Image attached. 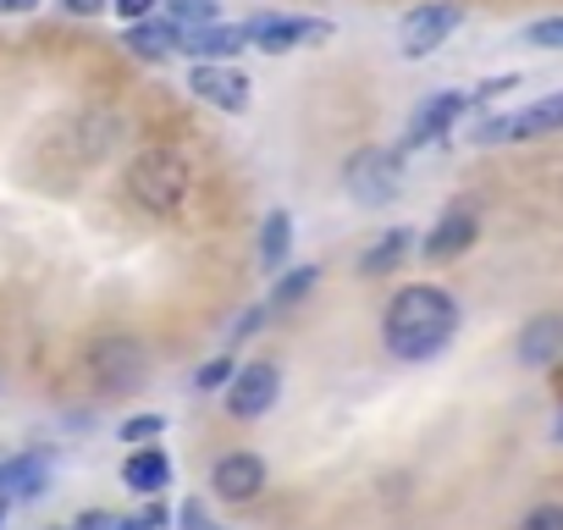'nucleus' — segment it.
I'll list each match as a JSON object with an SVG mask.
<instances>
[{"label":"nucleus","mask_w":563,"mask_h":530,"mask_svg":"<svg viewBox=\"0 0 563 530\" xmlns=\"http://www.w3.org/2000/svg\"><path fill=\"white\" fill-rule=\"evenodd\" d=\"M210 486L221 503H254L265 492V459L260 453H221L210 470Z\"/></svg>","instance_id":"9b49d317"},{"label":"nucleus","mask_w":563,"mask_h":530,"mask_svg":"<svg viewBox=\"0 0 563 530\" xmlns=\"http://www.w3.org/2000/svg\"><path fill=\"white\" fill-rule=\"evenodd\" d=\"M409 249H415V232H409V227H387V232L365 249L360 272H365V277H387V272H398V265H404Z\"/></svg>","instance_id":"6ab92c4d"},{"label":"nucleus","mask_w":563,"mask_h":530,"mask_svg":"<svg viewBox=\"0 0 563 530\" xmlns=\"http://www.w3.org/2000/svg\"><path fill=\"white\" fill-rule=\"evenodd\" d=\"M111 7H117V18L133 29V23H150V12L161 7V0H111Z\"/></svg>","instance_id":"bb28decb"},{"label":"nucleus","mask_w":563,"mask_h":530,"mask_svg":"<svg viewBox=\"0 0 563 530\" xmlns=\"http://www.w3.org/2000/svg\"><path fill=\"white\" fill-rule=\"evenodd\" d=\"M547 133H563V89L541 95L536 106L514 111V117H492L475 128V144H525V139H547Z\"/></svg>","instance_id":"423d86ee"},{"label":"nucleus","mask_w":563,"mask_h":530,"mask_svg":"<svg viewBox=\"0 0 563 530\" xmlns=\"http://www.w3.org/2000/svg\"><path fill=\"white\" fill-rule=\"evenodd\" d=\"M282 398V371L271 360H254V365H238L232 387H227V415L232 420H265Z\"/></svg>","instance_id":"6e6552de"},{"label":"nucleus","mask_w":563,"mask_h":530,"mask_svg":"<svg viewBox=\"0 0 563 530\" xmlns=\"http://www.w3.org/2000/svg\"><path fill=\"white\" fill-rule=\"evenodd\" d=\"M122 481H128V492L155 497V492H166V486H172V459H166L161 448H139V453H128Z\"/></svg>","instance_id":"2eb2a0df"},{"label":"nucleus","mask_w":563,"mask_h":530,"mask_svg":"<svg viewBox=\"0 0 563 530\" xmlns=\"http://www.w3.org/2000/svg\"><path fill=\"white\" fill-rule=\"evenodd\" d=\"M519 365H530V371H541V365H552L558 354H563V316H536L525 332H519Z\"/></svg>","instance_id":"ddd939ff"},{"label":"nucleus","mask_w":563,"mask_h":530,"mask_svg":"<svg viewBox=\"0 0 563 530\" xmlns=\"http://www.w3.org/2000/svg\"><path fill=\"white\" fill-rule=\"evenodd\" d=\"M288 254H294V216L288 210H271L265 227H260V265H265L271 277H282Z\"/></svg>","instance_id":"a211bd4d"},{"label":"nucleus","mask_w":563,"mask_h":530,"mask_svg":"<svg viewBox=\"0 0 563 530\" xmlns=\"http://www.w3.org/2000/svg\"><path fill=\"white\" fill-rule=\"evenodd\" d=\"M106 7H111V0H62V12H67V18H100Z\"/></svg>","instance_id":"c85d7f7f"},{"label":"nucleus","mask_w":563,"mask_h":530,"mask_svg":"<svg viewBox=\"0 0 563 530\" xmlns=\"http://www.w3.org/2000/svg\"><path fill=\"white\" fill-rule=\"evenodd\" d=\"M238 51H249L243 23H216V29H199L183 40V56H199V62H232Z\"/></svg>","instance_id":"4468645a"},{"label":"nucleus","mask_w":563,"mask_h":530,"mask_svg":"<svg viewBox=\"0 0 563 530\" xmlns=\"http://www.w3.org/2000/svg\"><path fill=\"white\" fill-rule=\"evenodd\" d=\"M183 40H188V34H183L177 23H133L122 45H128L133 56H144V62H166V56H183Z\"/></svg>","instance_id":"dca6fc26"},{"label":"nucleus","mask_w":563,"mask_h":530,"mask_svg":"<svg viewBox=\"0 0 563 530\" xmlns=\"http://www.w3.org/2000/svg\"><path fill=\"white\" fill-rule=\"evenodd\" d=\"M232 376H238V360H232V354H216V360H205V365L194 371V387H199V393H227Z\"/></svg>","instance_id":"4be33fe9"},{"label":"nucleus","mask_w":563,"mask_h":530,"mask_svg":"<svg viewBox=\"0 0 563 530\" xmlns=\"http://www.w3.org/2000/svg\"><path fill=\"white\" fill-rule=\"evenodd\" d=\"M552 437H558V442H563V420H558V431H552Z\"/></svg>","instance_id":"473e14b6"},{"label":"nucleus","mask_w":563,"mask_h":530,"mask_svg":"<svg viewBox=\"0 0 563 530\" xmlns=\"http://www.w3.org/2000/svg\"><path fill=\"white\" fill-rule=\"evenodd\" d=\"M316 283H321V265H299V272L276 277V288H271V310H294L299 299H310Z\"/></svg>","instance_id":"412c9836"},{"label":"nucleus","mask_w":563,"mask_h":530,"mask_svg":"<svg viewBox=\"0 0 563 530\" xmlns=\"http://www.w3.org/2000/svg\"><path fill=\"white\" fill-rule=\"evenodd\" d=\"M459 23H464L459 0H426V7L404 12V23H398V51H404L409 62H426L431 51H442V45L459 34Z\"/></svg>","instance_id":"39448f33"},{"label":"nucleus","mask_w":563,"mask_h":530,"mask_svg":"<svg viewBox=\"0 0 563 530\" xmlns=\"http://www.w3.org/2000/svg\"><path fill=\"white\" fill-rule=\"evenodd\" d=\"M525 45H536V51H563V18L530 23V29H525Z\"/></svg>","instance_id":"5701e85b"},{"label":"nucleus","mask_w":563,"mask_h":530,"mask_svg":"<svg viewBox=\"0 0 563 530\" xmlns=\"http://www.w3.org/2000/svg\"><path fill=\"white\" fill-rule=\"evenodd\" d=\"M188 89H194V100H205L221 117H243L249 111V78L232 62H199L188 73Z\"/></svg>","instance_id":"1a4fd4ad"},{"label":"nucleus","mask_w":563,"mask_h":530,"mask_svg":"<svg viewBox=\"0 0 563 530\" xmlns=\"http://www.w3.org/2000/svg\"><path fill=\"white\" fill-rule=\"evenodd\" d=\"M161 431H166V415H133V420H122V442H150Z\"/></svg>","instance_id":"b1692460"},{"label":"nucleus","mask_w":563,"mask_h":530,"mask_svg":"<svg viewBox=\"0 0 563 530\" xmlns=\"http://www.w3.org/2000/svg\"><path fill=\"white\" fill-rule=\"evenodd\" d=\"M51 481V459L45 453H23L12 464H0V497H40Z\"/></svg>","instance_id":"f3484780"},{"label":"nucleus","mask_w":563,"mask_h":530,"mask_svg":"<svg viewBox=\"0 0 563 530\" xmlns=\"http://www.w3.org/2000/svg\"><path fill=\"white\" fill-rule=\"evenodd\" d=\"M161 7H166V23H177L183 34H199V29L221 23V0H161Z\"/></svg>","instance_id":"aec40b11"},{"label":"nucleus","mask_w":563,"mask_h":530,"mask_svg":"<svg viewBox=\"0 0 563 530\" xmlns=\"http://www.w3.org/2000/svg\"><path fill=\"white\" fill-rule=\"evenodd\" d=\"M475 238H481L475 210H448V216H442V221L426 232V260H459Z\"/></svg>","instance_id":"f8f14e48"},{"label":"nucleus","mask_w":563,"mask_h":530,"mask_svg":"<svg viewBox=\"0 0 563 530\" xmlns=\"http://www.w3.org/2000/svg\"><path fill=\"white\" fill-rule=\"evenodd\" d=\"M243 34L265 56H288L299 45H327L332 40V23L327 18H282V12H265V18H249Z\"/></svg>","instance_id":"0eeeda50"},{"label":"nucleus","mask_w":563,"mask_h":530,"mask_svg":"<svg viewBox=\"0 0 563 530\" xmlns=\"http://www.w3.org/2000/svg\"><path fill=\"white\" fill-rule=\"evenodd\" d=\"M117 525V514L111 508H89V514H78V525L73 530H111Z\"/></svg>","instance_id":"cd10ccee"},{"label":"nucleus","mask_w":563,"mask_h":530,"mask_svg":"<svg viewBox=\"0 0 563 530\" xmlns=\"http://www.w3.org/2000/svg\"><path fill=\"white\" fill-rule=\"evenodd\" d=\"M111 530H144V525H139V514H133V519H117Z\"/></svg>","instance_id":"7c9ffc66"},{"label":"nucleus","mask_w":563,"mask_h":530,"mask_svg":"<svg viewBox=\"0 0 563 530\" xmlns=\"http://www.w3.org/2000/svg\"><path fill=\"white\" fill-rule=\"evenodd\" d=\"M139 525H144V530H161V525H172V514H166V503H150V508L139 514Z\"/></svg>","instance_id":"c756f323"},{"label":"nucleus","mask_w":563,"mask_h":530,"mask_svg":"<svg viewBox=\"0 0 563 530\" xmlns=\"http://www.w3.org/2000/svg\"><path fill=\"white\" fill-rule=\"evenodd\" d=\"M459 332V299L448 288H431V283H409L398 288V299L387 305L382 316V343L393 360H431L453 343Z\"/></svg>","instance_id":"f257e3e1"},{"label":"nucleus","mask_w":563,"mask_h":530,"mask_svg":"<svg viewBox=\"0 0 563 530\" xmlns=\"http://www.w3.org/2000/svg\"><path fill=\"white\" fill-rule=\"evenodd\" d=\"M470 111V95L464 89H442V95H431V100H420L415 106V117H409V150H426V144H437V139H448L453 133V122Z\"/></svg>","instance_id":"9d476101"},{"label":"nucleus","mask_w":563,"mask_h":530,"mask_svg":"<svg viewBox=\"0 0 563 530\" xmlns=\"http://www.w3.org/2000/svg\"><path fill=\"white\" fill-rule=\"evenodd\" d=\"M84 365H89V382H95L100 393H133V387H144V376H150V354H144V343L128 338V332L95 338L89 354H84Z\"/></svg>","instance_id":"7ed1b4c3"},{"label":"nucleus","mask_w":563,"mask_h":530,"mask_svg":"<svg viewBox=\"0 0 563 530\" xmlns=\"http://www.w3.org/2000/svg\"><path fill=\"white\" fill-rule=\"evenodd\" d=\"M177 525H183V530H221V525L205 514V503H199V497H188V503L177 508Z\"/></svg>","instance_id":"a878e982"},{"label":"nucleus","mask_w":563,"mask_h":530,"mask_svg":"<svg viewBox=\"0 0 563 530\" xmlns=\"http://www.w3.org/2000/svg\"><path fill=\"white\" fill-rule=\"evenodd\" d=\"M0 530H7V503H0Z\"/></svg>","instance_id":"2f4dec72"},{"label":"nucleus","mask_w":563,"mask_h":530,"mask_svg":"<svg viewBox=\"0 0 563 530\" xmlns=\"http://www.w3.org/2000/svg\"><path fill=\"white\" fill-rule=\"evenodd\" d=\"M519 530H563V503H536V508L519 519Z\"/></svg>","instance_id":"393cba45"},{"label":"nucleus","mask_w":563,"mask_h":530,"mask_svg":"<svg viewBox=\"0 0 563 530\" xmlns=\"http://www.w3.org/2000/svg\"><path fill=\"white\" fill-rule=\"evenodd\" d=\"M0 503H7V497H0Z\"/></svg>","instance_id":"72a5a7b5"},{"label":"nucleus","mask_w":563,"mask_h":530,"mask_svg":"<svg viewBox=\"0 0 563 530\" xmlns=\"http://www.w3.org/2000/svg\"><path fill=\"white\" fill-rule=\"evenodd\" d=\"M343 183H349V194H354L360 205L382 210V205H393L398 188H404V155H398V150H382V144H365L360 155H349Z\"/></svg>","instance_id":"20e7f679"},{"label":"nucleus","mask_w":563,"mask_h":530,"mask_svg":"<svg viewBox=\"0 0 563 530\" xmlns=\"http://www.w3.org/2000/svg\"><path fill=\"white\" fill-rule=\"evenodd\" d=\"M194 188V172H188V155L172 150V144H150L133 155V172H128V194L150 210V216H177L183 199Z\"/></svg>","instance_id":"f03ea898"}]
</instances>
